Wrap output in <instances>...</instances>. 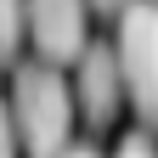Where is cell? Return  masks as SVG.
Instances as JSON below:
<instances>
[{"instance_id": "6da1fadb", "label": "cell", "mask_w": 158, "mask_h": 158, "mask_svg": "<svg viewBox=\"0 0 158 158\" xmlns=\"http://www.w3.org/2000/svg\"><path fill=\"white\" fill-rule=\"evenodd\" d=\"M11 135L28 152H62L73 141V90L56 62H23L11 79Z\"/></svg>"}, {"instance_id": "7a4b0ae2", "label": "cell", "mask_w": 158, "mask_h": 158, "mask_svg": "<svg viewBox=\"0 0 158 158\" xmlns=\"http://www.w3.org/2000/svg\"><path fill=\"white\" fill-rule=\"evenodd\" d=\"M113 62H118V79H124V102L135 107L141 124H152L158 118V11H152V0L118 6Z\"/></svg>"}, {"instance_id": "3957f363", "label": "cell", "mask_w": 158, "mask_h": 158, "mask_svg": "<svg viewBox=\"0 0 158 158\" xmlns=\"http://www.w3.org/2000/svg\"><path fill=\"white\" fill-rule=\"evenodd\" d=\"M73 118H85V124L102 135L113 130V118L124 113V79H118V62H113V45H102V40H85L73 56Z\"/></svg>"}, {"instance_id": "277c9868", "label": "cell", "mask_w": 158, "mask_h": 158, "mask_svg": "<svg viewBox=\"0 0 158 158\" xmlns=\"http://www.w3.org/2000/svg\"><path fill=\"white\" fill-rule=\"evenodd\" d=\"M85 17H90V0H23V34L34 40L40 62H73L79 45H85Z\"/></svg>"}, {"instance_id": "5b68a950", "label": "cell", "mask_w": 158, "mask_h": 158, "mask_svg": "<svg viewBox=\"0 0 158 158\" xmlns=\"http://www.w3.org/2000/svg\"><path fill=\"white\" fill-rule=\"evenodd\" d=\"M23 51V0H0V68Z\"/></svg>"}, {"instance_id": "8992f818", "label": "cell", "mask_w": 158, "mask_h": 158, "mask_svg": "<svg viewBox=\"0 0 158 158\" xmlns=\"http://www.w3.org/2000/svg\"><path fill=\"white\" fill-rule=\"evenodd\" d=\"M118 152H124V158H152V135H147V130L118 135Z\"/></svg>"}, {"instance_id": "52a82bcc", "label": "cell", "mask_w": 158, "mask_h": 158, "mask_svg": "<svg viewBox=\"0 0 158 158\" xmlns=\"http://www.w3.org/2000/svg\"><path fill=\"white\" fill-rule=\"evenodd\" d=\"M17 147V135H11V107H6V96H0V152H11Z\"/></svg>"}, {"instance_id": "ba28073f", "label": "cell", "mask_w": 158, "mask_h": 158, "mask_svg": "<svg viewBox=\"0 0 158 158\" xmlns=\"http://www.w3.org/2000/svg\"><path fill=\"white\" fill-rule=\"evenodd\" d=\"M118 6H124V0H90V11H102V17H113Z\"/></svg>"}]
</instances>
